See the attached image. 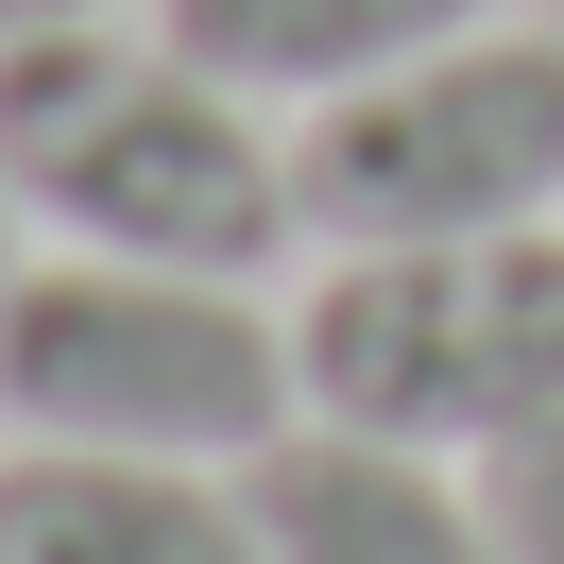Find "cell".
Returning <instances> with one entry per match:
<instances>
[{
	"label": "cell",
	"instance_id": "obj_9",
	"mask_svg": "<svg viewBox=\"0 0 564 564\" xmlns=\"http://www.w3.org/2000/svg\"><path fill=\"white\" fill-rule=\"evenodd\" d=\"M52 18H138V0H0V35H52Z\"/></svg>",
	"mask_w": 564,
	"mask_h": 564
},
{
	"label": "cell",
	"instance_id": "obj_6",
	"mask_svg": "<svg viewBox=\"0 0 564 564\" xmlns=\"http://www.w3.org/2000/svg\"><path fill=\"white\" fill-rule=\"evenodd\" d=\"M0 564H257V496L223 462H120V445L0 427Z\"/></svg>",
	"mask_w": 564,
	"mask_h": 564
},
{
	"label": "cell",
	"instance_id": "obj_8",
	"mask_svg": "<svg viewBox=\"0 0 564 564\" xmlns=\"http://www.w3.org/2000/svg\"><path fill=\"white\" fill-rule=\"evenodd\" d=\"M479 513H496V564H564V411L479 462Z\"/></svg>",
	"mask_w": 564,
	"mask_h": 564
},
{
	"label": "cell",
	"instance_id": "obj_2",
	"mask_svg": "<svg viewBox=\"0 0 564 564\" xmlns=\"http://www.w3.org/2000/svg\"><path fill=\"white\" fill-rule=\"evenodd\" d=\"M291 411L308 377H291V308H257V274H154V257H69V240L0 274V427L18 445L240 479Z\"/></svg>",
	"mask_w": 564,
	"mask_h": 564
},
{
	"label": "cell",
	"instance_id": "obj_4",
	"mask_svg": "<svg viewBox=\"0 0 564 564\" xmlns=\"http://www.w3.org/2000/svg\"><path fill=\"white\" fill-rule=\"evenodd\" d=\"M291 206H308V257L564 223V35L479 18V35H445L411 69L308 104L291 120Z\"/></svg>",
	"mask_w": 564,
	"mask_h": 564
},
{
	"label": "cell",
	"instance_id": "obj_7",
	"mask_svg": "<svg viewBox=\"0 0 564 564\" xmlns=\"http://www.w3.org/2000/svg\"><path fill=\"white\" fill-rule=\"evenodd\" d=\"M172 52H206L240 104H274V120H308V104H343V86H377V69H411V52H445V35H479L496 0H138Z\"/></svg>",
	"mask_w": 564,
	"mask_h": 564
},
{
	"label": "cell",
	"instance_id": "obj_10",
	"mask_svg": "<svg viewBox=\"0 0 564 564\" xmlns=\"http://www.w3.org/2000/svg\"><path fill=\"white\" fill-rule=\"evenodd\" d=\"M18 257H35V223H18V188H0V274H18Z\"/></svg>",
	"mask_w": 564,
	"mask_h": 564
},
{
	"label": "cell",
	"instance_id": "obj_5",
	"mask_svg": "<svg viewBox=\"0 0 564 564\" xmlns=\"http://www.w3.org/2000/svg\"><path fill=\"white\" fill-rule=\"evenodd\" d=\"M240 496H257V564H496L479 462L377 445V427H325V411H291L240 462Z\"/></svg>",
	"mask_w": 564,
	"mask_h": 564
},
{
	"label": "cell",
	"instance_id": "obj_3",
	"mask_svg": "<svg viewBox=\"0 0 564 564\" xmlns=\"http://www.w3.org/2000/svg\"><path fill=\"white\" fill-rule=\"evenodd\" d=\"M291 377L325 427L496 462L564 411V223L513 240H359L291 291Z\"/></svg>",
	"mask_w": 564,
	"mask_h": 564
},
{
	"label": "cell",
	"instance_id": "obj_1",
	"mask_svg": "<svg viewBox=\"0 0 564 564\" xmlns=\"http://www.w3.org/2000/svg\"><path fill=\"white\" fill-rule=\"evenodd\" d=\"M0 188L69 257H154V274H274V257H308L291 120L240 104L154 18L0 35Z\"/></svg>",
	"mask_w": 564,
	"mask_h": 564
}]
</instances>
